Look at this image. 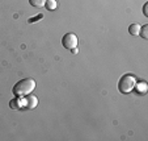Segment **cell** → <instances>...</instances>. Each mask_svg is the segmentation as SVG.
I'll use <instances>...</instances> for the list:
<instances>
[{"mask_svg":"<svg viewBox=\"0 0 148 141\" xmlns=\"http://www.w3.org/2000/svg\"><path fill=\"white\" fill-rule=\"evenodd\" d=\"M36 88V81L32 78H25L21 79L12 88V94L17 98H24V96L29 95L33 92V90Z\"/></svg>","mask_w":148,"mask_h":141,"instance_id":"6da1fadb","label":"cell"},{"mask_svg":"<svg viewBox=\"0 0 148 141\" xmlns=\"http://www.w3.org/2000/svg\"><path fill=\"white\" fill-rule=\"evenodd\" d=\"M56 7H58V3H56V0H46L45 8L47 9V11H55Z\"/></svg>","mask_w":148,"mask_h":141,"instance_id":"52a82bcc","label":"cell"},{"mask_svg":"<svg viewBox=\"0 0 148 141\" xmlns=\"http://www.w3.org/2000/svg\"><path fill=\"white\" fill-rule=\"evenodd\" d=\"M62 45L64 46L66 49H68V50H71L73 48H77V37H76V34L71 33V32L66 33L63 36V38H62Z\"/></svg>","mask_w":148,"mask_h":141,"instance_id":"3957f363","label":"cell"},{"mask_svg":"<svg viewBox=\"0 0 148 141\" xmlns=\"http://www.w3.org/2000/svg\"><path fill=\"white\" fill-rule=\"evenodd\" d=\"M139 36L142 37V38H144V40L148 38V25H147V24H145V25H143V26H140Z\"/></svg>","mask_w":148,"mask_h":141,"instance_id":"30bf717a","label":"cell"},{"mask_svg":"<svg viewBox=\"0 0 148 141\" xmlns=\"http://www.w3.org/2000/svg\"><path fill=\"white\" fill-rule=\"evenodd\" d=\"M139 31H140L139 24H131V25L129 26V33L132 34V36H138V34H139Z\"/></svg>","mask_w":148,"mask_h":141,"instance_id":"ba28073f","label":"cell"},{"mask_svg":"<svg viewBox=\"0 0 148 141\" xmlns=\"http://www.w3.org/2000/svg\"><path fill=\"white\" fill-rule=\"evenodd\" d=\"M38 19H42V15H38L37 17H32V19H29V23H36V20H38Z\"/></svg>","mask_w":148,"mask_h":141,"instance_id":"7c38bea8","label":"cell"},{"mask_svg":"<svg viewBox=\"0 0 148 141\" xmlns=\"http://www.w3.org/2000/svg\"><path fill=\"white\" fill-rule=\"evenodd\" d=\"M9 107L13 108V110H18V108H23L24 107V99L23 98H14L13 100L9 102Z\"/></svg>","mask_w":148,"mask_h":141,"instance_id":"5b68a950","label":"cell"},{"mask_svg":"<svg viewBox=\"0 0 148 141\" xmlns=\"http://www.w3.org/2000/svg\"><path fill=\"white\" fill-rule=\"evenodd\" d=\"M135 91H136V94H142V95H144L145 92H147V83L145 82H139V83H135L134 86Z\"/></svg>","mask_w":148,"mask_h":141,"instance_id":"8992f818","label":"cell"},{"mask_svg":"<svg viewBox=\"0 0 148 141\" xmlns=\"http://www.w3.org/2000/svg\"><path fill=\"white\" fill-rule=\"evenodd\" d=\"M46 0H29V4L34 8H42V7L45 6Z\"/></svg>","mask_w":148,"mask_h":141,"instance_id":"9c48e42d","label":"cell"},{"mask_svg":"<svg viewBox=\"0 0 148 141\" xmlns=\"http://www.w3.org/2000/svg\"><path fill=\"white\" fill-rule=\"evenodd\" d=\"M136 83V78L131 74H125L122 78L119 79V83H118V90L122 94H129L134 90V86Z\"/></svg>","mask_w":148,"mask_h":141,"instance_id":"7a4b0ae2","label":"cell"},{"mask_svg":"<svg viewBox=\"0 0 148 141\" xmlns=\"http://www.w3.org/2000/svg\"><path fill=\"white\" fill-rule=\"evenodd\" d=\"M148 3L144 4V7H143V13H144V16H148Z\"/></svg>","mask_w":148,"mask_h":141,"instance_id":"8fae6325","label":"cell"},{"mask_svg":"<svg viewBox=\"0 0 148 141\" xmlns=\"http://www.w3.org/2000/svg\"><path fill=\"white\" fill-rule=\"evenodd\" d=\"M37 106H38V99L36 98L34 95H26L24 96V107L29 108V110H33V108H36Z\"/></svg>","mask_w":148,"mask_h":141,"instance_id":"277c9868","label":"cell"}]
</instances>
